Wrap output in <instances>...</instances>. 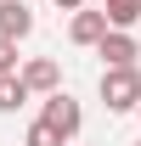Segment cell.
I'll list each match as a JSON object with an SVG mask.
<instances>
[{
    "instance_id": "7c38bea8",
    "label": "cell",
    "mask_w": 141,
    "mask_h": 146,
    "mask_svg": "<svg viewBox=\"0 0 141 146\" xmlns=\"http://www.w3.org/2000/svg\"><path fill=\"white\" fill-rule=\"evenodd\" d=\"M136 146H141V141H136Z\"/></svg>"
},
{
    "instance_id": "30bf717a",
    "label": "cell",
    "mask_w": 141,
    "mask_h": 146,
    "mask_svg": "<svg viewBox=\"0 0 141 146\" xmlns=\"http://www.w3.org/2000/svg\"><path fill=\"white\" fill-rule=\"evenodd\" d=\"M0 73H17V39L0 34Z\"/></svg>"
},
{
    "instance_id": "5b68a950",
    "label": "cell",
    "mask_w": 141,
    "mask_h": 146,
    "mask_svg": "<svg viewBox=\"0 0 141 146\" xmlns=\"http://www.w3.org/2000/svg\"><path fill=\"white\" fill-rule=\"evenodd\" d=\"M113 28L107 23V11H73V23H68V39L73 45H102V34Z\"/></svg>"
},
{
    "instance_id": "8fae6325",
    "label": "cell",
    "mask_w": 141,
    "mask_h": 146,
    "mask_svg": "<svg viewBox=\"0 0 141 146\" xmlns=\"http://www.w3.org/2000/svg\"><path fill=\"white\" fill-rule=\"evenodd\" d=\"M56 6H62V11H85V0H56Z\"/></svg>"
},
{
    "instance_id": "52a82bcc",
    "label": "cell",
    "mask_w": 141,
    "mask_h": 146,
    "mask_svg": "<svg viewBox=\"0 0 141 146\" xmlns=\"http://www.w3.org/2000/svg\"><path fill=\"white\" fill-rule=\"evenodd\" d=\"M28 96H34V90L23 84V73H0V112H17Z\"/></svg>"
},
{
    "instance_id": "6da1fadb",
    "label": "cell",
    "mask_w": 141,
    "mask_h": 146,
    "mask_svg": "<svg viewBox=\"0 0 141 146\" xmlns=\"http://www.w3.org/2000/svg\"><path fill=\"white\" fill-rule=\"evenodd\" d=\"M102 107L141 112V68H102Z\"/></svg>"
},
{
    "instance_id": "277c9868",
    "label": "cell",
    "mask_w": 141,
    "mask_h": 146,
    "mask_svg": "<svg viewBox=\"0 0 141 146\" xmlns=\"http://www.w3.org/2000/svg\"><path fill=\"white\" fill-rule=\"evenodd\" d=\"M17 73H23V84H28L34 96H56V90H62V68H56L51 56H28Z\"/></svg>"
},
{
    "instance_id": "8992f818",
    "label": "cell",
    "mask_w": 141,
    "mask_h": 146,
    "mask_svg": "<svg viewBox=\"0 0 141 146\" xmlns=\"http://www.w3.org/2000/svg\"><path fill=\"white\" fill-rule=\"evenodd\" d=\"M0 34L6 39H28L34 34V11L23 0H0Z\"/></svg>"
},
{
    "instance_id": "9c48e42d",
    "label": "cell",
    "mask_w": 141,
    "mask_h": 146,
    "mask_svg": "<svg viewBox=\"0 0 141 146\" xmlns=\"http://www.w3.org/2000/svg\"><path fill=\"white\" fill-rule=\"evenodd\" d=\"M23 146H68V141H62L45 118H34V124H28V135H23Z\"/></svg>"
},
{
    "instance_id": "7a4b0ae2",
    "label": "cell",
    "mask_w": 141,
    "mask_h": 146,
    "mask_svg": "<svg viewBox=\"0 0 141 146\" xmlns=\"http://www.w3.org/2000/svg\"><path fill=\"white\" fill-rule=\"evenodd\" d=\"M40 118L62 135V141H73L79 129H85V112H79V101H73L68 90H56V96H45V107H40Z\"/></svg>"
},
{
    "instance_id": "3957f363",
    "label": "cell",
    "mask_w": 141,
    "mask_h": 146,
    "mask_svg": "<svg viewBox=\"0 0 141 146\" xmlns=\"http://www.w3.org/2000/svg\"><path fill=\"white\" fill-rule=\"evenodd\" d=\"M96 56H102L107 68H136L141 39L130 34V28H107V34H102V45H96Z\"/></svg>"
},
{
    "instance_id": "ba28073f",
    "label": "cell",
    "mask_w": 141,
    "mask_h": 146,
    "mask_svg": "<svg viewBox=\"0 0 141 146\" xmlns=\"http://www.w3.org/2000/svg\"><path fill=\"white\" fill-rule=\"evenodd\" d=\"M102 11H107L113 28H136L141 23V0H102Z\"/></svg>"
}]
</instances>
